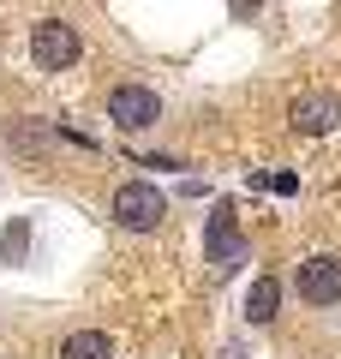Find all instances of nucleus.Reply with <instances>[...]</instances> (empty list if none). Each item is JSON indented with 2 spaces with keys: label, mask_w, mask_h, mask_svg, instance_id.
<instances>
[{
  "label": "nucleus",
  "mask_w": 341,
  "mask_h": 359,
  "mask_svg": "<svg viewBox=\"0 0 341 359\" xmlns=\"http://www.w3.org/2000/svg\"><path fill=\"white\" fill-rule=\"evenodd\" d=\"M78 54H84V36L66 18H36L30 25V60H36V72H72Z\"/></svg>",
  "instance_id": "1"
},
{
  "label": "nucleus",
  "mask_w": 341,
  "mask_h": 359,
  "mask_svg": "<svg viewBox=\"0 0 341 359\" xmlns=\"http://www.w3.org/2000/svg\"><path fill=\"white\" fill-rule=\"evenodd\" d=\"M114 222L126 233H150V228H162V216H168V198L156 192L150 180H120L114 186Z\"/></svg>",
  "instance_id": "2"
},
{
  "label": "nucleus",
  "mask_w": 341,
  "mask_h": 359,
  "mask_svg": "<svg viewBox=\"0 0 341 359\" xmlns=\"http://www.w3.org/2000/svg\"><path fill=\"white\" fill-rule=\"evenodd\" d=\"M293 294H300L305 306H341V257L335 252L300 257V269H293Z\"/></svg>",
  "instance_id": "3"
},
{
  "label": "nucleus",
  "mask_w": 341,
  "mask_h": 359,
  "mask_svg": "<svg viewBox=\"0 0 341 359\" xmlns=\"http://www.w3.org/2000/svg\"><path fill=\"white\" fill-rule=\"evenodd\" d=\"M108 120L120 132H150L162 120V96L150 84H114L108 90Z\"/></svg>",
  "instance_id": "4"
},
{
  "label": "nucleus",
  "mask_w": 341,
  "mask_h": 359,
  "mask_svg": "<svg viewBox=\"0 0 341 359\" xmlns=\"http://www.w3.org/2000/svg\"><path fill=\"white\" fill-rule=\"evenodd\" d=\"M288 126L300 132V138H323V132L341 126V96L335 90H300L288 108Z\"/></svg>",
  "instance_id": "5"
},
{
  "label": "nucleus",
  "mask_w": 341,
  "mask_h": 359,
  "mask_svg": "<svg viewBox=\"0 0 341 359\" xmlns=\"http://www.w3.org/2000/svg\"><path fill=\"white\" fill-rule=\"evenodd\" d=\"M210 264H215V276H234V269L246 264V233L234 228L227 210H215V216H210Z\"/></svg>",
  "instance_id": "6"
},
{
  "label": "nucleus",
  "mask_w": 341,
  "mask_h": 359,
  "mask_svg": "<svg viewBox=\"0 0 341 359\" xmlns=\"http://www.w3.org/2000/svg\"><path fill=\"white\" fill-rule=\"evenodd\" d=\"M276 306H281V282L276 276H258L252 294H246V318L252 323H276Z\"/></svg>",
  "instance_id": "7"
},
{
  "label": "nucleus",
  "mask_w": 341,
  "mask_h": 359,
  "mask_svg": "<svg viewBox=\"0 0 341 359\" xmlns=\"http://www.w3.org/2000/svg\"><path fill=\"white\" fill-rule=\"evenodd\" d=\"M60 359H114V341L102 330H72L60 341Z\"/></svg>",
  "instance_id": "8"
},
{
  "label": "nucleus",
  "mask_w": 341,
  "mask_h": 359,
  "mask_svg": "<svg viewBox=\"0 0 341 359\" xmlns=\"http://www.w3.org/2000/svg\"><path fill=\"white\" fill-rule=\"evenodd\" d=\"M18 252H30V228L25 222H6V264H18Z\"/></svg>",
  "instance_id": "9"
},
{
  "label": "nucleus",
  "mask_w": 341,
  "mask_h": 359,
  "mask_svg": "<svg viewBox=\"0 0 341 359\" xmlns=\"http://www.w3.org/2000/svg\"><path fill=\"white\" fill-rule=\"evenodd\" d=\"M227 6H234V18H258V6H264V0H227Z\"/></svg>",
  "instance_id": "10"
}]
</instances>
